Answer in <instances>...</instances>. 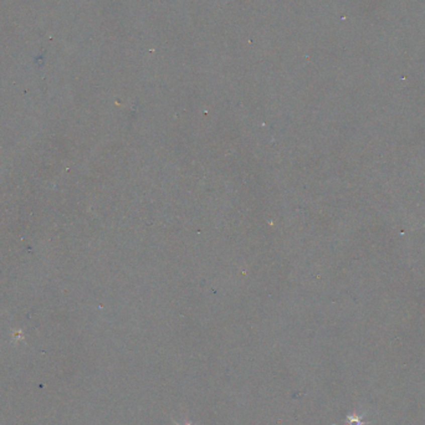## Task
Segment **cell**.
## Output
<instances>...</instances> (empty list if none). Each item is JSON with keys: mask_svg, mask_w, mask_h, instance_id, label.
<instances>
[{"mask_svg": "<svg viewBox=\"0 0 425 425\" xmlns=\"http://www.w3.org/2000/svg\"><path fill=\"white\" fill-rule=\"evenodd\" d=\"M347 421H348V425H363L364 424V421H362L361 418H359L356 413H353L352 415L347 416Z\"/></svg>", "mask_w": 425, "mask_h": 425, "instance_id": "1", "label": "cell"}, {"mask_svg": "<svg viewBox=\"0 0 425 425\" xmlns=\"http://www.w3.org/2000/svg\"><path fill=\"white\" fill-rule=\"evenodd\" d=\"M177 425H193L191 423H185V424H177Z\"/></svg>", "mask_w": 425, "mask_h": 425, "instance_id": "2", "label": "cell"}]
</instances>
